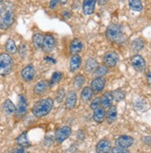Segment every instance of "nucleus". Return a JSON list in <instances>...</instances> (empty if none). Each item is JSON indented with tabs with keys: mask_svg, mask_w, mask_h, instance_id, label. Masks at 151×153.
I'll use <instances>...</instances> for the list:
<instances>
[{
	"mask_svg": "<svg viewBox=\"0 0 151 153\" xmlns=\"http://www.w3.org/2000/svg\"><path fill=\"white\" fill-rule=\"evenodd\" d=\"M93 90L91 89V87H84L82 91V95H81V97L82 100L84 101V102H89L92 97H93Z\"/></svg>",
	"mask_w": 151,
	"mask_h": 153,
	"instance_id": "obj_25",
	"label": "nucleus"
},
{
	"mask_svg": "<svg viewBox=\"0 0 151 153\" xmlns=\"http://www.w3.org/2000/svg\"><path fill=\"white\" fill-rule=\"evenodd\" d=\"M111 93L113 96V100H115L116 101H121L125 97V93H124L122 89H116Z\"/></svg>",
	"mask_w": 151,
	"mask_h": 153,
	"instance_id": "obj_30",
	"label": "nucleus"
},
{
	"mask_svg": "<svg viewBox=\"0 0 151 153\" xmlns=\"http://www.w3.org/2000/svg\"><path fill=\"white\" fill-rule=\"evenodd\" d=\"M131 64L132 66L135 68V71H139V73H143L146 70L147 64L144 58L140 55H135L131 59Z\"/></svg>",
	"mask_w": 151,
	"mask_h": 153,
	"instance_id": "obj_6",
	"label": "nucleus"
},
{
	"mask_svg": "<svg viewBox=\"0 0 151 153\" xmlns=\"http://www.w3.org/2000/svg\"><path fill=\"white\" fill-rule=\"evenodd\" d=\"M97 67H98V63H97L96 59H88L86 60V63H85V66H84V71L88 74H91V73H94Z\"/></svg>",
	"mask_w": 151,
	"mask_h": 153,
	"instance_id": "obj_24",
	"label": "nucleus"
},
{
	"mask_svg": "<svg viewBox=\"0 0 151 153\" xmlns=\"http://www.w3.org/2000/svg\"><path fill=\"white\" fill-rule=\"evenodd\" d=\"M3 1H4V0H0V4H2V3H3Z\"/></svg>",
	"mask_w": 151,
	"mask_h": 153,
	"instance_id": "obj_44",
	"label": "nucleus"
},
{
	"mask_svg": "<svg viewBox=\"0 0 151 153\" xmlns=\"http://www.w3.org/2000/svg\"><path fill=\"white\" fill-rule=\"evenodd\" d=\"M14 6L10 2H5L0 7V29L7 30L14 22Z\"/></svg>",
	"mask_w": 151,
	"mask_h": 153,
	"instance_id": "obj_1",
	"label": "nucleus"
},
{
	"mask_svg": "<svg viewBox=\"0 0 151 153\" xmlns=\"http://www.w3.org/2000/svg\"><path fill=\"white\" fill-rule=\"evenodd\" d=\"M33 43L35 48H42L44 43V35L42 33H35L33 36Z\"/></svg>",
	"mask_w": 151,
	"mask_h": 153,
	"instance_id": "obj_27",
	"label": "nucleus"
},
{
	"mask_svg": "<svg viewBox=\"0 0 151 153\" xmlns=\"http://www.w3.org/2000/svg\"><path fill=\"white\" fill-rule=\"evenodd\" d=\"M144 46H145L144 41L142 40L141 38H136V39H135L134 41L132 42L131 48H132V49L134 50V51L137 52V51H140L141 49H143Z\"/></svg>",
	"mask_w": 151,
	"mask_h": 153,
	"instance_id": "obj_28",
	"label": "nucleus"
},
{
	"mask_svg": "<svg viewBox=\"0 0 151 153\" xmlns=\"http://www.w3.org/2000/svg\"><path fill=\"white\" fill-rule=\"evenodd\" d=\"M113 96L111 92H107L105 93L102 97H101V105L104 109L106 108H110L112 106V102H113Z\"/></svg>",
	"mask_w": 151,
	"mask_h": 153,
	"instance_id": "obj_23",
	"label": "nucleus"
},
{
	"mask_svg": "<svg viewBox=\"0 0 151 153\" xmlns=\"http://www.w3.org/2000/svg\"><path fill=\"white\" fill-rule=\"evenodd\" d=\"M106 81L103 77H97L95 78L91 82V89L94 93H99L105 87Z\"/></svg>",
	"mask_w": 151,
	"mask_h": 153,
	"instance_id": "obj_11",
	"label": "nucleus"
},
{
	"mask_svg": "<svg viewBox=\"0 0 151 153\" xmlns=\"http://www.w3.org/2000/svg\"><path fill=\"white\" fill-rule=\"evenodd\" d=\"M82 65V58L79 55H73L70 59V71L74 73Z\"/></svg>",
	"mask_w": 151,
	"mask_h": 153,
	"instance_id": "obj_17",
	"label": "nucleus"
},
{
	"mask_svg": "<svg viewBox=\"0 0 151 153\" xmlns=\"http://www.w3.org/2000/svg\"><path fill=\"white\" fill-rule=\"evenodd\" d=\"M54 102L50 97H46L44 100H39L33 108V113L35 117L42 118V117L47 115L53 109Z\"/></svg>",
	"mask_w": 151,
	"mask_h": 153,
	"instance_id": "obj_2",
	"label": "nucleus"
},
{
	"mask_svg": "<svg viewBox=\"0 0 151 153\" xmlns=\"http://www.w3.org/2000/svg\"><path fill=\"white\" fill-rule=\"evenodd\" d=\"M108 71H109V70H108V67L107 66H98L96 69H95V74L97 76V77H102V76H104V75H106L107 74H108Z\"/></svg>",
	"mask_w": 151,
	"mask_h": 153,
	"instance_id": "obj_33",
	"label": "nucleus"
},
{
	"mask_svg": "<svg viewBox=\"0 0 151 153\" xmlns=\"http://www.w3.org/2000/svg\"><path fill=\"white\" fill-rule=\"evenodd\" d=\"M83 49V43L80 39H73L70 45V52L73 55H78Z\"/></svg>",
	"mask_w": 151,
	"mask_h": 153,
	"instance_id": "obj_18",
	"label": "nucleus"
},
{
	"mask_svg": "<svg viewBox=\"0 0 151 153\" xmlns=\"http://www.w3.org/2000/svg\"><path fill=\"white\" fill-rule=\"evenodd\" d=\"M129 7L132 10L134 11H141L143 8V4H142V0H129Z\"/></svg>",
	"mask_w": 151,
	"mask_h": 153,
	"instance_id": "obj_26",
	"label": "nucleus"
},
{
	"mask_svg": "<svg viewBox=\"0 0 151 153\" xmlns=\"http://www.w3.org/2000/svg\"><path fill=\"white\" fill-rule=\"evenodd\" d=\"M10 153H26V151H25V149H23V148H17V149H12Z\"/></svg>",
	"mask_w": 151,
	"mask_h": 153,
	"instance_id": "obj_37",
	"label": "nucleus"
},
{
	"mask_svg": "<svg viewBox=\"0 0 151 153\" xmlns=\"http://www.w3.org/2000/svg\"><path fill=\"white\" fill-rule=\"evenodd\" d=\"M62 16L63 17H65V18H70V16H72V13H70V11H65V12H63V14H62Z\"/></svg>",
	"mask_w": 151,
	"mask_h": 153,
	"instance_id": "obj_41",
	"label": "nucleus"
},
{
	"mask_svg": "<svg viewBox=\"0 0 151 153\" xmlns=\"http://www.w3.org/2000/svg\"><path fill=\"white\" fill-rule=\"evenodd\" d=\"M58 2H59L61 5H65V4L68 2V0H58Z\"/></svg>",
	"mask_w": 151,
	"mask_h": 153,
	"instance_id": "obj_43",
	"label": "nucleus"
},
{
	"mask_svg": "<svg viewBox=\"0 0 151 153\" xmlns=\"http://www.w3.org/2000/svg\"><path fill=\"white\" fill-rule=\"evenodd\" d=\"M147 84L151 85V70L147 74Z\"/></svg>",
	"mask_w": 151,
	"mask_h": 153,
	"instance_id": "obj_40",
	"label": "nucleus"
},
{
	"mask_svg": "<svg viewBox=\"0 0 151 153\" xmlns=\"http://www.w3.org/2000/svg\"><path fill=\"white\" fill-rule=\"evenodd\" d=\"M55 46H56V40L54 36L52 34H46L44 36V43L42 47L43 50L47 53H49L54 49Z\"/></svg>",
	"mask_w": 151,
	"mask_h": 153,
	"instance_id": "obj_9",
	"label": "nucleus"
},
{
	"mask_svg": "<svg viewBox=\"0 0 151 153\" xmlns=\"http://www.w3.org/2000/svg\"><path fill=\"white\" fill-rule=\"evenodd\" d=\"M111 144L108 139L100 140L96 145V152L97 153H110L111 151Z\"/></svg>",
	"mask_w": 151,
	"mask_h": 153,
	"instance_id": "obj_13",
	"label": "nucleus"
},
{
	"mask_svg": "<svg viewBox=\"0 0 151 153\" xmlns=\"http://www.w3.org/2000/svg\"><path fill=\"white\" fill-rule=\"evenodd\" d=\"M62 77H63V74H62V73H60V71H56V73L53 74L52 77H51V81L49 85H57L60 82V80L62 79Z\"/></svg>",
	"mask_w": 151,
	"mask_h": 153,
	"instance_id": "obj_31",
	"label": "nucleus"
},
{
	"mask_svg": "<svg viewBox=\"0 0 151 153\" xmlns=\"http://www.w3.org/2000/svg\"><path fill=\"white\" fill-rule=\"evenodd\" d=\"M117 108L115 106H111L109 108V111L106 112V120L109 123H112L117 119Z\"/></svg>",
	"mask_w": 151,
	"mask_h": 153,
	"instance_id": "obj_22",
	"label": "nucleus"
},
{
	"mask_svg": "<svg viewBox=\"0 0 151 153\" xmlns=\"http://www.w3.org/2000/svg\"><path fill=\"white\" fill-rule=\"evenodd\" d=\"M35 75V70L33 65H27L25 66L21 71V77L26 82H30L33 79Z\"/></svg>",
	"mask_w": 151,
	"mask_h": 153,
	"instance_id": "obj_12",
	"label": "nucleus"
},
{
	"mask_svg": "<svg viewBox=\"0 0 151 153\" xmlns=\"http://www.w3.org/2000/svg\"><path fill=\"white\" fill-rule=\"evenodd\" d=\"M49 82L47 80H42V81H39V82L35 85L34 86V89L33 91L36 95H43L44 93L47 92V90L48 89L49 87Z\"/></svg>",
	"mask_w": 151,
	"mask_h": 153,
	"instance_id": "obj_15",
	"label": "nucleus"
},
{
	"mask_svg": "<svg viewBox=\"0 0 151 153\" xmlns=\"http://www.w3.org/2000/svg\"><path fill=\"white\" fill-rule=\"evenodd\" d=\"M16 142H17L18 145H19V147L23 148V149L28 148V147H30V145H31V143H30V141H29V139H28L27 133H26V132L21 134L20 136L17 137Z\"/></svg>",
	"mask_w": 151,
	"mask_h": 153,
	"instance_id": "obj_20",
	"label": "nucleus"
},
{
	"mask_svg": "<svg viewBox=\"0 0 151 153\" xmlns=\"http://www.w3.org/2000/svg\"><path fill=\"white\" fill-rule=\"evenodd\" d=\"M96 0H84L83 12L84 15H91L95 11Z\"/></svg>",
	"mask_w": 151,
	"mask_h": 153,
	"instance_id": "obj_14",
	"label": "nucleus"
},
{
	"mask_svg": "<svg viewBox=\"0 0 151 153\" xmlns=\"http://www.w3.org/2000/svg\"><path fill=\"white\" fill-rule=\"evenodd\" d=\"M20 53L22 57L25 56V54H26V46L25 45H21V46L20 47Z\"/></svg>",
	"mask_w": 151,
	"mask_h": 153,
	"instance_id": "obj_38",
	"label": "nucleus"
},
{
	"mask_svg": "<svg viewBox=\"0 0 151 153\" xmlns=\"http://www.w3.org/2000/svg\"><path fill=\"white\" fill-rule=\"evenodd\" d=\"M115 144L116 146L123 148V149H128L132 146L134 144V138L130 136H126V134H123V136L119 137L116 140H115Z\"/></svg>",
	"mask_w": 151,
	"mask_h": 153,
	"instance_id": "obj_10",
	"label": "nucleus"
},
{
	"mask_svg": "<svg viewBox=\"0 0 151 153\" xmlns=\"http://www.w3.org/2000/svg\"><path fill=\"white\" fill-rule=\"evenodd\" d=\"M64 97H65V90L64 88H60L58 89V91L57 93V96H56V98H57V101L58 103L62 102L64 100Z\"/></svg>",
	"mask_w": 151,
	"mask_h": 153,
	"instance_id": "obj_35",
	"label": "nucleus"
},
{
	"mask_svg": "<svg viewBox=\"0 0 151 153\" xmlns=\"http://www.w3.org/2000/svg\"><path fill=\"white\" fill-rule=\"evenodd\" d=\"M3 111L6 115L10 116L16 112V107L10 100H7L3 104Z\"/></svg>",
	"mask_w": 151,
	"mask_h": 153,
	"instance_id": "obj_21",
	"label": "nucleus"
},
{
	"mask_svg": "<svg viewBox=\"0 0 151 153\" xmlns=\"http://www.w3.org/2000/svg\"><path fill=\"white\" fill-rule=\"evenodd\" d=\"M45 59H46V60H48V61H52V63H56V60H55V59H53L52 58L47 57V58H46Z\"/></svg>",
	"mask_w": 151,
	"mask_h": 153,
	"instance_id": "obj_42",
	"label": "nucleus"
},
{
	"mask_svg": "<svg viewBox=\"0 0 151 153\" xmlns=\"http://www.w3.org/2000/svg\"><path fill=\"white\" fill-rule=\"evenodd\" d=\"M70 134H72V129L69 126H63L60 127L58 129H57L55 137H56V140L58 143H62L63 141H65Z\"/></svg>",
	"mask_w": 151,
	"mask_h": 153,
	"instance_id": "obj_8",
	"label": "nucleus"
},
{
	"mask_svg": "<svg viewBox=\"0 0 151 153\" xmlns=\"http://www.w3.org/2000/svg\"><path fill=\"white\" fill-rule=\"evenodd\" d=\"M77 103V95L74 91H70L68 93L67 97H66V108L69 110H72L76 106Z\"/></svg>",
	"mask_w": 151,
	"mask_h": 153,
	"instance_id": "obj_16",
	"label": "nucleus"
},
{
	"mask_svg": "<svg viewBox=\"0 0 151 153\" xmlns=\"http://www.w3.org/2000/svg\"><path fill=\"white\" fill-rule=\"evenodd\" d=\"M58 3V0H50L49 6H50V7H51V8H53V10H54V8L57 7Z\"/></svg>",
	"mask_w": 151,
	"mask_h": 153,
	"instance_id": "obj_39",
	"label": "nucleus"
},
{
	"mask_svg": "<svg viewBox=\"0 0 151 153\" xmlns=\"http://www.w3.org/2000/svg\"><path fill=\"white\" fill-rule=\"evenodd\" d=\"M103 61H104V64L107 67H110V68H113L117 65L118 61H119V55L114 51H110V52H107L104 58H103Z\"/></svg>",
	"mask_w": 151,
	"mask_h": 153,
	"instance_id": "obj_5",
	"label": "nucleus"
},
{
	"mask_svg": "<svg viewBox=\"0 0 151 153\" xmlns=\"http://www.w3.org/2000/svg\"><path fill=\"white\" fill-rule=\"evenodd\" d=\"M106 118V111L103 107H99L97 109L94 110V114H93V119L96 123H102Z\"/></svg>",
	"mask_w": 151,
	"mask_h": 153,
	"instance_id": "obj_19",
	"label": "nucleus"
},
{
	"mask_svg": "<svg viewBox=\"0 0 151 153\" xmlns=\"http://www.w3.org/2000/svg\"><path fill=\"white\" fill-rule=\"evenodd\" d=\"M106 37L109 41L115 44L122 43L125 39L121 26L117 23H111L110 25H109L106 31Z\"/></svg>",
	"mask_w": 151,
	"mask_h": 153,
	"instance_id": "obj_3",
	"label": "nucleus"
},
{
	"mask_svg": "<svg viewBox=\"0 0 151 153\" xmlns=\"http://www.w3.org/2000/svg\"><path fill=\"white\" fill-rule=\"evenodd\" d=\"M5 48H6V50L10 54H15L17 52L16 44L12 39H7V41L6 42V45H5Z\"/></svg>",
	"mask_w": 151,
	"mask_h": 153,
	"instance_id": "obj_29",
	"label": "nucleus"
},
{
	"mask_svg": "<svg viewBox=\"0 0 151 153\" xmlns=\"http://www.w3.org/2000/svg\"><path fill=\"white\" fill-rule=\"evenodd\" d=\"M13 68V59L7 53L0 54V75H7Z\"/></svg>",
	"mask_w": 151,
	"mask_h": 153,
	"instance_id": "obj_4",
	"label": "nucleus"
},
{
	"mask_svg": "<svg viewBox=\"0 0 151 153\" xmlns=\"http://www.w3.org/2000/svg\"><path fill=\"white\" fill-rule=\"evenodd\" d=\"M99 107H101V97H97L92 101V103L90 105V108L92 110H95V109H97V108H99Z\"/></svg>",
	"mask_w": 151,
	"mask_h": 153,
	"instance_id": "obj_34",
	"label": "nucleus"
},
{
	"mask_svg": "<svg viewBox=\"0 0 151 153\" xmlns=\"http://www.w3.org/2000/svg\"><path fill=\"white\" fill-rule=\"evenodd\" d=\"M27 112V101L24 96H20L19 102H18V106L16 108V116L18 119H21L22 117Z\"/></svg>",
	"mask_w": 151,
	"mask_h": 153,
	"instance_id": "obj_7",
	"label": "nucleus"
},
{
	"mask_svg": "<svg viewBox=\"0 0 151 153\" xmlns=\"http://www.w3.org/2000/svg\"><path fill=\"white\" fill-rule=\"evenodd\" d=\"M84 82H85V79L84 77L82 75V74H79L77 75L75 78H74V86L77 88V89H80V88H82V86L84 85Z\"/></svg>",
	"mask_w": 151,
	"mask_h": 153,
	"instance_id": "obj_32",
	"label": "nucleus"
},
{
	"mask_svg": "<svg viewBox=\"0 0 151 153\" xmlns=\"http://www.w3.org/2000/svg\"><path fill=\"white\" fill-rule=\"evenodd\" d=\"M111 152L112 153H130L129 150H127V149H123V148H121L118 146L111 149Z\"/></svg>",
	"mask_w": 151,
	"mask_h": 153,
	"instance_id": "obj_36",
	"label": "nucleus"
}]
</instances>
